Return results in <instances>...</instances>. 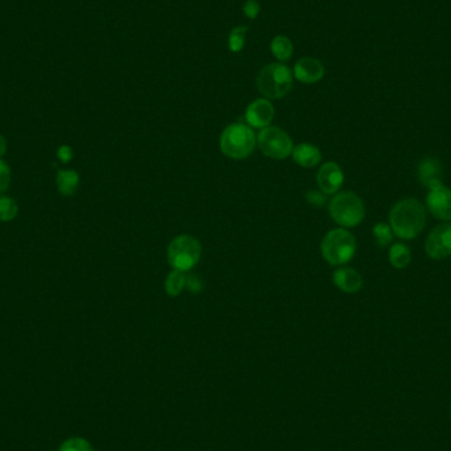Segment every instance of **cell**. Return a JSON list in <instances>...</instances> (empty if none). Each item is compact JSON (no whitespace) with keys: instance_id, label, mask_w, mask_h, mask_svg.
<instances>
[{"instance_id":"4","label":"cell","mask_w":451,"mask_h":451,"mask_svg":"<svg viewBox=\"0 0 451 451\" xmlns=\"http://www.w3.org/2000/svg\"><path fill=\"white\" fill-rule=\"evenodd\" d=\"M321 252L323 259L331 265H343L351 262L357 254V240L347 230L335 228L323 238Z\"/></svg>"},{"instance_id":"23","label":"cell","mask_w":451,"mask_h":451,"mask_svg":"<svg viewBox=\"0 0 451 451\" xmlns=\"http://www.w3.org/2000/svg\"><path fill=\"white\" fill-rule=\"evenodd\" d=\"M58 451H94L91 445L84 438H70L64 442Z\"/></svg>"},{"instance_id":"2","label":"cell","mask_w":451,"mask_h":451,"mask_svg":"<svg viewBox=\"0 0 451 451\" xmlns=\"http://www.w3.org/2000/svg\"><path fill=\"white\" fill-rule=\"evenodd\" d=\"M219 145L227 157L234 160H243L252 155L257 145V138L248 124L234 123L226 127L222 132Z\"/></svg>"},{"instance_id":"14","label":"cell","mask_w":451,"mask_h":451,"mask_svg":"<svg viewBox=\"0 0 451 451\" xmlns=\"http://www.w3.org/2000/svg\"><path fill=\"white\" fill-rule=\"evenodd\" d=\"M333 282L339 291L357 293L363 286L362 274L352 268H339L333 276Z\"/></svg>"},{"instance_id":"17","label":"cell","mask_w":451,"mask_h":451,"mask_svg":"<svg viewBox=\"0 0 451 451\" xmlns=\"http://www.w3.org/2000/svg\"><path fill=\"white\" fill-rule=\"evenodd\" d=\"M57 185H58V190L62 196L70 197L74 194L78 189L79 176L74 170H62L57 176Z\"/></svg>"},{"instance_id":"13","label":"cell","mask_w":451,"mask_h":451,"mask_svg":"<svg viewBox=\"0 0 451 451\" xmlns=\"http://www.w3.org/2000/svg\"><path fill=\"white\" fill-rule=\"evenodd\" d=\"M417 177L423 186L428 189L442 184L441 161L435 157H425L418 162Z\"/></svg>"},{"instance_id":"22","label":"cell","mask_w":451,"mask_h":451,"mask_svg":"<svg viewBox=\"0 0 451 451\" xmlns=\"http://www.w3.org/2000/svg\"><path fill=\"white\" fill-rule=\"evenodd\" d=\"M18 214V205L11 198H0V221L9 222Z\"/></svg>"},{"instance_id":"25","label":"cell","mask_w":451,"mask_h":451,"mask_svg":"<svg viewBox=\"0 0 451 451\" xmlns=\"http://www.w3.org/2000/svg\"><path fill=\"white\" fill-rule=\"evenodd\" d=\"M305 197H306V201H308L309 204H311L313 206L316 207H323L326 205V202H328L326 194H325L323 191H317V190L308 191Z\"/></svg>"},{"instance_id":"11","label":"cell","mask_w":451,"mask_h":451,"mask_svg":"<svg viewBox=\"0 0 451 451\" xmlns=\"http://www.w3.org/2000/svg\"><path fill=\"white\" fill-rule=\"evenodd\" d=\"M325 75V66L318 58L304 57L293 67V77L305 85H314L320 82Z\"/></svg>"},{"instance_id":"30","label":"cell","mask_w":451,"mask_h":451,"mask_svg":"<svg viewBox=\"0 0 451 451\" xmlns=\"http://www.w3.org/2000/svg\"><path fill=\"white\" fill-rule=\"evenodd\" d=\"M450 416H451V404H450Z\"/></svg>"},{"instance_id":"7","label":"cell","mask_w":451,"mask_h":451,"mask_svg":"<svg viewBox=\"0 0 451 451\" xmlns=\"http://www.w3.org/2000/svg\"><path fill=\"white\" fill-rule=\"evenodd\" d=\"M257 145L264 156L271 157L273 160H284L291 156L293 152L291 136L282 128L273 126H268L259 132Z\"/></svg>"},{"instance_id":"6","label":"cell","mask_w":451,"mask_h":451,"mask_svg":"<svg viewBox=\"0 0 451 451\" xmlns=\"http://www.w3.org/2000/svg\"><path fill=\"white\" fill-rule=\"evenodd\" d=\"M202 247L194 236L179 235L168 245V262L173 269L189 272L201 260Z\"/></svg>"},{"instance_id":"18","label":"cell","mask_w":451,"mask_h":451,"mask_svg":"<svg viewBox=\"0 0 451 451\" xmlns=\"http://www.w3.org/2000/svg\"><path fill=\"white\" fill-rule=\"evenodd\" d=\"M411 260H412V254H411V250L408 248V245L397 243L394 247H391L389 263L392 264L395 268L403 269L405 267H408Z\"/></svg>"},{"instance_id":"3","label":"cell","mask_w":451,"mask_h":451,"mask_svg":"<svg viewBox=\"0 0 451 451\" xmlns=\"http://www.w3.org/2000/svg\"><path fill=\"white\" fill-rule=\"evenodd\" d=\"M293 70L282 62H273L264 66L256 78L259 91L267 99H282L293 86Z\"/></svg>"},{"instance_id":"8","label":"cell","mask_w":451,"mask_h":451,"mask_svg":"<svg viewBox=\"0 0 451 451\" xmlns=\"http://www.w3.org/2000/svg\"><path fill=\"white\" fill-rule=\"evenodd\" d=\"M425 251L433 260H442L451 256V225L437 226L425 242Z\"/></svg>"},{"instance_id":"15","label":"cell","mask_w":451,"mask_h":451,"mask_svg":"<svg viewBox=\"0 0 451 451\" xmlns=\"http://www.w3.org/2000/svg\"><path fill=\"white\" fill-rule=\"evenodd\" d=\"M291 156L294 162L304 168H313L318 165L322 160L321 150L316 145H311L308 143H302L296 148H293Z\"/></svg>"},{"instance_id":"29","label":"cell","mask_w":451,"mask_h":451,"mask_svg":"<svg viewBox=\"0 0 451 451\" xmlns=\"http://www.w3.org/2000/svg\"><path fill=\"white\" fill-rule=\"evenodd\" d=\"M6 150H7V141L3 136H0V157L4 156Z\"/></svg>"},{"instance_id":"27","label":"cell","mask_w":451,"mask_h":451,"mask_svg":"<svg viewBox=\"0 0 451 451\" xmlns=\"http://www.w3.org/2000/svg\"><path fill=\"white\" fill-rule=\"evenodd\" d=\"M186 288L194 294H198L199 291H202L204 282H202L201 277L198 276L197 273L186 274Z\"/></svg>"},{"instance_id":"1","label":"cell","mask_w":451,"mask_h":451,"mask_svg":"<svg viewBox=\"0 0 451 451\" xmlns=\"http://www.w3.org/2000/svg\"><path fill=\"white\" fill-rule=\"evenodd\" d=\"M389 223L396 236L411 240L420 235L426 225V210L420 201L405 198L391 208Z\"/></svg>"},{"instance_id":"9","label":"cell","mask_w":451,"mask_h":451,"mask_svg":"<svg viewBox=\"0 0 451 451\" xmlns=\"http://www.w3.org/2000/svg\"><path fill=\"white\" fill-rule=\"evenodd\" d=\"M426 205L432 216L437 219L445 222L451 221V190L443 186V184H438L429 189Z\"/></svg>"},{"instance_id":"24","label":"cell","mask_w":451,"mask_h":451,"mask_svg":"<svg viewBox=\"0 0 451 451\" xmlns=\"http://www.w3.org/2000/svg\"><path fill=\"white\" fill-rule=\"evenodd\" d=\"M260 3L257 0H245L243 4V13L251 20L256 19L260 13Z\"/></svg>"},{"instance_id":"19","label":"cell","mask_w":451,"mask_h":451,"mask_svg":"<svg viewBox=\"0 0 451 451\" xmlns=\"http://www.w3.org/2000/svg\"><path fill=\"white\" fill-rule=\"evenodd\" d=\"M186 288V272L173 269L168 274L165 282V291L170 297H177L181 291Z\"/></svg>"},{"instance_id":"21","label":"cell","mask_w":451,"mask_h":451,"mask_svg":"<svg viewBox=\"0 0 451 451\" xmlns=\"http://www.w3.org/2000/svg\"><path fill=\"white\" fill-rule=\"evenodd\" d=\"M372 233L375 236L376 245L379 247H386L394 240V231H392L391 226L383 223V222L374 226Z\"/></svg>"},{"instance_id":"26","label":"cell","mask_w":451,"mask_h":451,"mask_svg":"<svg viewBox=\"0 0 451 451\" xmlns=\"http://www.w3.org/2000/svg\"><path fill=\"white\" fill-rule=\"evenodd\" d=\"M11 170L10 167L3 160H0V194L4 193L10 185Z\"/></svg>"},{"instance_id":"5","label":"cell","mask_w":451,"mask_h":451,"mask_svg":"<svg viewBox=\"0 0 451 451\" xmlns=\"http://www.w3.org/2000/svg\"><path fill=\"white\" fill-rule=\"evenodd\" d=\"M329 211L333 221L346 228L359 225L366 216L363 201L352 191H342L331 198Z\"/></svg>"},{"instance_id":"12","label":"cell","mask_w":451,"mask_h":451,"mask_svg":"<svg viewBox=\"0 0 451 451\" xmlns=\"http://www.w3.org/2000/svg\"><path fill=\"white\" fill-rule=\"evenodd\" d=\"M343 181H345L343 170L334 161L325 162L317 173V184L320 186L321 191H323L326 196L335 194L339 189L342 188Z\"/></svg>"},{"instance_id":"20","label":"cell","mask_w":451,"mask_h":451,"mask_svg":"<svg viewBox=\"0 0 451 451\" xmlns=\"http://www.w3.org/2000/svg\"><path fill=\"white\" fill-rule=\"evenodd\" d=\"M247 30L248 29L245 26H239V27L231 29V32L228 33V49L233 53H239L243 50L245 45Z\"/></svg>"},{"instance_id":"16","label":"cell","mask_w":451,"mask_h":451,"mask_svg":"<svg viewBox=\"0 0 451 451\" xmlns=\"http://www.w3.org/2000/svg\"><path fill=\"white\" fill-rule=\"evenodd\" d=\"M271 52H272L273 57L280 61V62H285L288 61L291 56H293V43L291 41V38H286V36H274L271 41Z\"/></svg>"},{"instance_id":"28","label":"cell","mask_w":451,"mask_h":451,"mask_svg":"<svg viewBox=\"0 0 451 451\" xmlns=\"http://www.w3.org/2000/svg\"><path fill=\"white\" fill-rule=\"evenodd\" d=\"M57 156H58V159L62 161V162H69V161L72 160V157H73V152H72V150H70L69 147L62 145V147L58 148Z\"/></svg>"},{"instance_id":"10","label":"cell","mask_w":451,"mask_h":451,"mask_svg":"<svg viewBox=\"0 0 451 451\" xmlns=\"http://www.w3.org/2000/svg\"><path fill=\"white\" fill-rule=\"evenodd\" d=\"M245 122L251 128H265L273 121L274 107L267 98L256 99L245 108Z\"/></svg>"}]
</instances>
